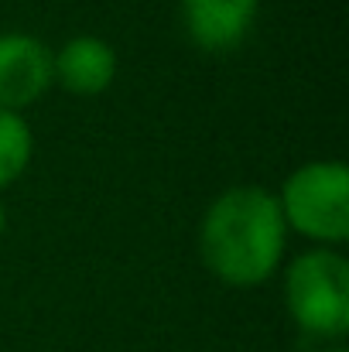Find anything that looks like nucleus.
<instances>
[{
  "label": "nucleus",
  "instance_id": "nucleus-4",
  "mask_svg": "<svg viewBox=\"0 0 349 352\" xmlns=\"http://www.w3.org/2000/svg\"><path fill=\"white\" fill-rule=\"evenodd\" d=\"M52 79V52L38 38L0 34V110L34 103Z\"/></svg>",
  "mask_w": 349,
  "mask_h": 352
},
{
  "label": "nucleus",
  "instance_id": "nucleus-6",
  "mask_svg": "<svg viewBox=\"0 0 349 352\" xmlns=\"http://www.w3.org/2000/svg\"><path fill=\"white\" fill-rule=\"evenodd\" d=\"M52 76L76 96H96L114 82L116 55L100 38H76L59 55H52Z\"/></svg>",
  "mask_w": 349,
  "mask_h": 352
},
{
  "label": "nucleus",
  "instance_id": "nucleus-2",
  "mask_svg": "<svg viewBox=\"0 0 349 352\" xmlns=\"http://www.w3.org/2000/svg\"><path fill=\"white\" fill-rule=\"evenodd\" d=\"M284 298L308 336L339 339L349 329V263L336 250L302 253L288 267Z\"/></svg>",
  "mask_w": 349,
  "mask_h": 352
},
{
  "label": "nucleus",
  "instance_id": "nucleus-3",
  "mask_svg": "<svg viewBox=\"0 0 349 352\" xmlns=\"http://www.w3.org/2000/svg\"><path fill=\"white\" fill-rule=\"evenodd\" d=\"M284 223L298 233L339 243L349 236V171L343 161H312L298 168L281 192Z\"/></svg>",
  "mask_w": 349,
  "mask_h": 352
},
{
  "label": "nucleus",
  "instance_id": "nucleus-1",
  "mask_svg": "<svg viewBox=\"0 0 349 352\" xmlns=\"http://www.w3.org/2000/svg\"><path fill=\"white\" fill-rule=\"evenodd\" d=\"M288 223L281 202L257 188L240 185L223 192L202 223L206 267L233 287H253L267 280L284 253Z\"/></svg>",
  "mask_w": 349,
  "mask_h": 352
},
{
  "label": "nucleus",
  "instance_id": "nucleus-9",
  "mask_svg": "<svg viewBox=\"0 0 349 352\" xmlns=\"http://www.w3.org/2000/svg\"><path fill=\"white\" fill-rule=\"evenodd\" d=\"M329 352H343V349H329Z\"/></svg>",
  "mask_w": 349,
  "mask_h": 352
},
{
  "label": "nucleus",
  "instance_id": "nucleus-5",
  "mask_svg": "<svg viewBox=\"0 0 349 352\" xmlns=\"http://www.w3.org/2000/svg\"><path fill=\"white\" fill-rule=\"evenodd\" d=\"M185 28L206 52L236 48L257 17V0H182Z\"/></svg>",
  "mask_w": 349,
  "mask_h": 352
},
{
  "label": "nucleus",
  "instance_id": "nucleus-8",
  "mask_svg": "<svg viewBox=\"0 0 349 352\" xmlns=\"http://www.w3.org/2000/svg\"><path fill=\"white\" fill-rule=\"evenodd\" d=\"M0 233H3V206H0Z\"/></svg>",
  "mask_w": 349,
  "mask_h": 352
},
{
  "label": "nucleus",
  "instance_id": "nucleus-7",
  "mask_svg": "<svg viewBox=\"0 0 349 352\" xmlns=\"http://www.w3.org/2000/svg\"><path fill=\"white\" fill-rule=\"evenodd\" d=\"M31 161V130L14 110H0V188L10 185Z\"/></svg>",
  "mask_w": 349,
  "mask_h": 352
}]
</instances>
